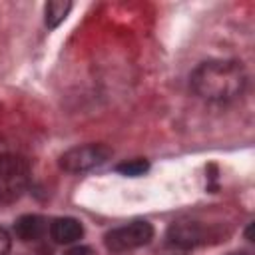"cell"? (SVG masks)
Listing matches in <instances>:
<instances>
[{
  "instance_id": "obj_1",
  "label": "cell",
  "mask_w": 255,
  "mask_h": 255,
  "mask_svg": "<svg viewBox=\"0 0 255 255\" xmlns=\"http://www.w3.org/2000/svg\"><path fill=\"white\" fill-rule=\"evenodd\" d=\"M191 90L205 102H231L247 86V74L237 60H207L191 72Z\"/></svg>"
},
{
  "instance_id": "obj_2",
  "label": "cell",
  "mask_w": 255,
  "mask_h": 255,
  "mask_svg": "<svg viewBox=\"0 0 255 255\" xmlns=\"http://www.w3.org/2000/svg\"><path fill=\"white\" fill-rule=\"evenodd\" d=\"M112 157V149L104 143H84L70 147L60 155V167L68 173H86L102 167Z\"/></svg>"
},
{
  "instance_id": "obj_3",
  "label": "cell",
  "mask_w": 255,
  "mask_h": 255,
  "mask_svg": "<svg viewBox=\"0 0 255 255\" xmlns=\"http://www.w3.org/2000/svg\"><path fill=\"white\" fill-rule=\"evenodd\" d=\"M151 239H153V227L145 219H137V221H131L128 225L116 227V229L108 231L104 237L106 247L112 253H126V251L143 247Z\"/></svg>"
},
{
  "instance_id": "obj_4",
  "label": "cell",
  "mask_w": 255,
  "mask_h": 255,
  "mask_svg": "<svg viewBox=\"0 0 255 255\" xmlns=\"http://www.w3.org/2000/svg\"><path fill=\"white\" fill-rule=\"evenodd\" d=\"M28 185V163L16 155L0 157V203L18 199Z\"/></svg>"
},
{
  "instance_id": "obj_5",
  "label": "cell",
  "mask_w": 255,
  "mask_h": 255,
  "mask_svg": "<svg viewBox=\"0 0 255 255\" xmlns=\"http://www.w3.org/2000/svg\"><path fill=\"white\" fill-rule=\"evenodd\" d=\"M203 231L197 223L191 221H179L173 223L167 229L165 235V243L161 249V255H185L189 249L197 247L199 243H203Z\"/></svg>"
},
{
  "instance_id": "obj_6",
  "label": "cell",
  "mask_w": 255,
  "mask_h": 255,
  "mask_svg": "<svg viewBox=\"0 0 255 255\" xmlns=\"http://www.w3.org/2000/svg\"><path fill=\"white\" fill-rule=\"evenodd\" d=\"M82 235H84V227L74 217H58L50 223V237L56 243H62V245L76 243L78 239H82Z\"/></svg>"
},
{
  "instance_id": "obj_7",
  "label": "cell",
  "mask_w": 255,
  "mask_h": 255,
  "mask_svg": "<svg viewBox=\"0 0 255 255\" xmlns=\"http://www.w3.org/2000/svg\"><path fill=\"white\" fill-rule=\"evenodd\" d=\"M14 231L20 241H26V243L38 241L46 231V221L40 215H22L14 223Z\"/></svg>"
},
{
  "instance_id": "obj_8",
  "label": "cell",
  "mask_w": 255,
  "mask_h": 255,
  "mask_svg": "<svg viewBox=\"0 0 255 255\" xmlns=\"http://www.w3.org/2000/svg\"><path fill=\"white\" fill-rule=\"evenodd\" d=\"M72 10V2L70 0H52L46 4L44 8V22L48 28H58L70 14Z\"/></svg>"
},
{
  "instance_id": "obj_9",
  "label": "cell",
  "mask_w": 255,
  "mask_h": 255,
  "mask_svg": "<svg viewBox=\"0 0 255 255\" xmlns=\"http://www.w3.org/2000/svg\"><path fill=\"white\" fill-rule=\"evenodd\" d=\"M149 169V163L147 159H129V161H124L120 165H116V171H120L122 175H129V177H137V175H143L145 171Z\"/></svg>"
},
{
  "instance_id": "obj_10",
  "label": "cell",
  "mask_w": 255,
  "mask_h": 255,
  "mask_svg": "<svg viewBox=\"0 0 255 255\" xmlns=\"http://www.w3.org/2000/svg\"><path fill=\"white\" fill-rule=\"evenodd\" d=\"M10 247H12V239H10L8 231L4 227H0V255H8Z\"/></svg>"
},
{
  "instance_id": "obj_11",
  "label": "cell",
  "mask_w": 255,
  "mask_h": 255,
  "mask_svg": "<svg viewBox=\"0 0 255 255\" xmlns=\"http://www.w3.org/2000/svg\"><path fill=\"white\" fill-rule=\"evenodd\" d=\"M64 255H98L92 247H86V245H78V247H72L70 251H66Z\"/></svg>"
},
{
  "instance_id": "obj_12",
  "label": "cell",
  "mask_w": 255,
  "mask_h": 255,
  "mask_svg": "<svg viewBox=\"0 0 255 255\" xmlns=\"http://www.w3.org/2000/svg\"><path fill=\"white\" fill-rule=\"evenodd\" d=\"M231 255H247V253H243V251H241V253H231Z\"/></svg>"
}]
</instances>
